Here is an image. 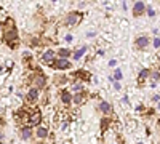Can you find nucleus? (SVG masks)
<instances>
[{
	"mask_svg": "<svg viewBox=\"0 0 160 144\" xmlns=\"http://www.w3.org/2000/svg\"><path fill=\"white\" fill-rule=\"evenodd\" d=\"M5 22H8L10 27H5V34H3V40L5 43L10 47V48H15L16 47V42H18V31L15 27V21L11 18H8Z\"/></svg>",
	"mask_w": 160,
	"mask_h": 144,
	"instance_id": "obj_1",
	"label": "nucleus"
},
{
	"mask_svg": "<svg viewBox=\"0 0 160 144\" xmlns=\"http://www.w3.org/2000/svg\"><path fill=\"white\" fill-rule=\"evenodd\" d=\"M28 127H38L40 123H42V114H40V111L38 109H34V112L32 114H29V119H28Z\"/></svg>",
	"mask_w": 160,
	"mask_h": 144,
	"instance_id": "obj_2",
	"label": "nucleus"
},
{
	"mask_svg": "<svg viewBox=\"0 0 160 144\" xmlns=\"http://www.w3.org/2000/svg\"><path fill=\"white\" fill-rule=\"evenodd\" d=\"M80 19H82V13L74 11V13H69L68 15V18H66V24L68 26H77L80 22Z\"/></svg>",
	"mask_w": 160,
	"mask_h": 144,
	"instance_id": "obj_3",
	"label": "nucleus"
},
{
	"mask_svg": "<svg viewBox=\"0 0 160 144\" xmlns=\"http://www.w3.org/2000/svg\"><path fill=\"white\" fill-rule=\"evenodd\" d=\"M50 67H55V69H61V71H64V69H69L71 67V61L69 59H61V58H58L53 64H50Z\"/></svg>",
	"mask_w": 160,
	"mask_h": 144,
	"instance_id": "obj_4",
	"label": "nucleus"
},
{
	"mask_svg": "<svg viewBox=\"0 0 160 144\" xmlns=\"http://www.w3.org/2000/svg\"><path fill=\"white\" fill-rule=\"evenodd\" d=\"M34 83H35V88H37V90L45 88V85H47V77H45L43 74H37V75L34 77Z\"/></svg>",
	"mask_w": 160,
	"mask_h": 144,
	"instance_id": "obj_5",
	"label": "nucleus"
},
{
	"mask_svg": "<svg viewBox=\"0 0 160 144\" xmlns=\"http://www.w3.org/2000/svg\"><path fill=\"white\" fill-rule=\"evenodd\" d=\"M55 58H56V53L53 50H47V51H43V55H42V61H45L48 64L55 62Z\"/></svg>",
	"mask_w": 160,
	"mask_h": 144,
	"instance_id": "obj_6",
	"label": "nucleus"
},
{
	"mask_svg": "<svg viewBox=\"0 0 160 144\" xmlns=\"http://www.w3.org/2000/svg\"><path fill=\"white\" fill-rule=\"evenodd\" d=\"M135 45H136V48H139V50L148 48V45H149V38H148V37H144V35H141V37H138L136 40H135Z\"/></svg>",
	"mask_w": 160,
	"mask_h": 144,
	"instance_id": "obj_7",
	"label": "nucleus"
},
{
	"mask_svg": "<svg viewBox=\"0 0 160 144\" xmlns=\"http://www.w3.org/2000/svg\"><path fill=\"white\" fill-rule=\"evenodd\" d=\"M61 101L62 104H66V106H71V102H72V93L69 90H62L61 91Z\"/></svg>",
	"mask_w": 160,
	"mask_h": 144,
	"instance_id": "obj_8",
	"label": "nucleus"
},
{
	"mask_svg": "<svg viewBox=\"0 0 160 144\" xmlns=\"http://www.w3.org/2000/svg\"><path fill=\"white\" fill-rule=\"evenodd\" d=\"M99 111L102 114H106V115H109L112 112V104H109L108 101H101L99 102Z\"/></svg>",
	"mask_w": 160,
	"mask_h": 144,
	"instance_id": "obj_9",
	"label": "nucleus"
},
{
	"mask_svg": "<svg viewBox=\"0 0 160 144\" xmlns=\"http://www.w3.org/2000/svg\"><path fill=\"white\" fill-rule=\"evenodd\" d=\"M144 11H146V5H144L142 2H136L135 5H133V13H135V16L142 15Z\"/></svg>",
	"mask_w": 160,
	"mask_h": 144,
	"instance_id": "obj_10",
	"label": "nucleus"
},
{
	"mask_svg": "<svg viewBox=\"0 0 160 144\" xmlns=\"http://www.w3.org/2000/svg\"><path fill=\"white\" fill-rule=\"evenodd\" d=\"M37 98H38V90L37 88H31L28 91V96H26L28 102H34V101H37Z\"/></svg>",
	"mask_w": 160,
	"mask_h": 144,
	"instance_id": "obj_11",
	"label": "nucleus"
},
{
	"mask_svg": "<svg viewBox=\"0 0 160 144\" xmlns=\"http://www.w3.org/2000/svg\"><path fill=\"white\" fill-rule=\"evenodd\" d=\"M149 75H151L149 69H142V71L139 72V75H138V83H139V85H142V83L149 78Z\"/></svg>",
	"mask_w": 160,
	"mask_h": 144,
	"instance_id": "obj_12",
	"label": "nucleus"
},
{
	"mask_svg": "<svg viewBox=\"0 0 160 144\" xmlns=\"http://www.w3.org/2000/svg\"><path fill=\"white\" fill-rule=\"evenodd\" d=\"M21 138L26 139V141L31 139V138H32V128H31V127H22V128H21Z\"/></svg>",
	"mask_w": 160,
	"mask_h": 144,
	"instance_id": "obj_13",
	"label": "nucleus"
},
{
	"mask_svg": "<svg viewBox=\"0 0 160 144\" xmlns=\"http://www.w3.org/2000/svg\"><path fill=\"white\" fill-rule=\"evenodd\" d=\"M35 135H37V138H40V139H45V138L48 136V128H47V127H38L37 132H35Z\"/></svg>",
	"mask_w": 160,
	"mask_h": 144,
	"instance_id": "obj_14",
	"label": "nucleus"
},
{
	"mask_svg": "<svg viewBox=\"0 0 160 144\" xmlns=\"http://www.w3.org/2000/svg\"><path fill=\"white\" fill-rule=\"evenodd\" d=\"M83 101H85V95H83V93H75V95L72 96V102L77 104V106H80Z\"/></svg>",
	"mask_w": 160,
	"mask_h": 144,
	"instance_id": "obj_15",
	"label": "nucleus"
},
{
	"mask_svg": "<svg viewBox=\"0 0 160 144\" xmlns=\"http://www.w3.org/2000/svg\"><path fill=\"white\" fill-rule=\"evenodd\" d=\"M58 56H59L61 59H68V58L71 56V50H68V48H61V50H58Z\"/></svg>",
	"mask_w": 160,
	"mask_h": 144,
	"instance_id": "obj_16",
	"label": "nucleus"
},
{
	"mask_svg": "<svg viewBox=\"0 0 160 144\" xmlns=\"http://www.w3.org/2000/svg\"><path fill=\"white\" fill-rule=\"evenodd\" d=\"M85 53H87V47H80L78 50H75V51H74V59H80Z\"/></svg>",
	"mask_w": 160,
	"mask_h": 144,
	"instance_id": "obj_17",
	"label": "nucleus"
},
{
	"mask_svg": "<svg viewBox=\"0 0 160 144\" xmlns=\"http://www.w3.org/2000/svg\"><path fill=\"white\" fill-rule=\"evenodd\" d=\"M69 91H75V93H83V85H82V83H74V85L71 87Z\"/></svg>",
	"mask_w": 160,
	"mask_h": 144,
	"instance_id": "obj_18",
	"label": "nucleus"
},
{
	"mask_svg": "<svg viewBox=\"0 0 160 144\" xmlns=\"http://www.w3.org/2000/svg\"><path fill=\"white\" fill-rule=\"evenodd\" d=\"M112 80H122V71H120V69H115V72H114V77H112Z\"/></svg>",
	"mask_w": 160,
	"mask_h": 144,
	"instance_id": "obj_19",
	"label": "nucleus"
},
{
	"mask_svg": "<svg viewBox=\"0 0 160 144\" xmlns=\"http://www.w3.org/2000/svg\"><path fill=\"white\" fill-rule=\"evenodd\" d=\"M149 77H152V78H154V82H158V80H160V72H152Z\"/></svg>",
	"mask_w": 160,
	"mask_h": 144,
	"instance_id": "obj_20",
	"label": "nucleus"
},
{
	"mask_svg": "<svg viewBox=\"0 0 160 144\" xmlns=\"http://www.w3.org/2000/svg\"><path fill=\"white\" fill-rule=\"evenodd\" d=\"M146 10H148V15H149L151 18H154V16H155V11H154V8H152V7H148Z\"/></svg>",
	"mask_w": 160,
	"mask_h": 144,
	"instance_id": "obj_21",
	"label": "nucleus"
},
{
	"mask_svg": "<svg viewBox=\"0 0 160 144\" xmlns=\"http://www.w3.org/2000/svg\"><path fill=\"white\" fill-rule=\"evenodd\" d=\"M154 47H155V48L160 47V38H154Z\"/></svg>",
	"mask_w": 160,
	"mask_h": 144,
	"instance_id": "obj_22",
	"label": "nucleus"
},
{
	"mask_svg": "<svg viewBox=\"0 0 160 144\" xmlns=\"http://www.w3.org/2000/svg\"><path fill=\"white\" fill-rule=\"evenodd\" d=\"M72 40H74V37H72L71 34H69V35H66V42H69V43H71Z\"/></svg>",
	"mask_w": 160,
	"mask_h": 144,
	"instance_id": "obj_23",
	"label": "nucleus"
},
{
	"mask_svg": "<svg viewBox=\"0 0 160 144\" xmlns=\"http://www.w3.org/2000/svg\"><path fill=\"white\" fill-rule=\"evenodd\" d=\"M114 88H115V90H120V88H122V85H120L118 82H115V83H114Z\"/></svg>",
	"mask_w": 160,
	"mask_h": 144,
	"instance_id": "obj_24",
	"label": "nucleus"
},
{
	"mask_svg": "<svg viewBox=\"0 0 160 144\" xmlns=\"http://www.w3.org/2000/svg\"><path fill=\"white\" fill-rule=\"evenodd\" d=\"M115 64H117V61H115V59H112V61H109V66H111V67H114V66H115Z\"/></svg>",
	"mask_w": 160,
	"mask_h": 144,
	"instance_id": "obj_25",
	"label": "nucleus"
},
{
	"mask_svg": "<svg viewBox=\"0 0 160 144\" xmlns=\"http://www.w3.org/2000/svg\"><path fill=\"white\" fill-rule=\"evenodd\" d=\"M3 125V119H2V117H0V127H2Z\"/></svg>",
	"mask_w": 160,
	"mask_h": 144,
	"instance_id": "obj_26",
	"label": "nucleus"
},
{
	"mask_svg": "<svg viewBox=\"0 0 160 144\" xmlns=\"http://www.w3.org/2000/svg\"><path fill=\"white\" fill-rule=\"evenodd\" d=\"M158 59H160V51H158Z\"/></svg>",
	"mask_w": 160,
	"mask_h": 144,
	"instance_id": "obj_27",
	"label": "nucleus"
},
{
	"mask_svg": "<svg viewBox=\"0 0 160 144\" xmlns=\"http://www.w3.org/2000/svg\"><path fill=\"white\" fill-rule=\"evenodd\" d=\"M0 144H5V142H0Z\"/></svg>",
	"mask_w": 160,
	"mask_h": 144,
	"instance_id": "obj_28",
	"label": "nucleus"
},
{
	"mask_svg": "<svg viewBox=\"0 0 160 144\" xmlns=\"http://www.w3.org/2000/svg\"><path fill=\"white\" fill-rule=\"evenodd\" d=\"M138 144H142V142H138Z\"/></svg>",
	"mask_w": 160,
	"mask_h": 144,
	"instance_id": "obj_29",
	"label": "nucleus"
},
{
	"mask_svg": "<svg viewBox=\"0 0 160 144\" xmlns=\"http://www.w3.org/2000/svg\"><path fill=\"white\" fill-rule=\"evenodd\" d=\"M0 27H2V24H0Z\"/></svg>",
	"mask_w": 160,
	"mask_h": 144,
	"instance_id": "obj_30",
	"label": "nucleus"
}]
</instances>
